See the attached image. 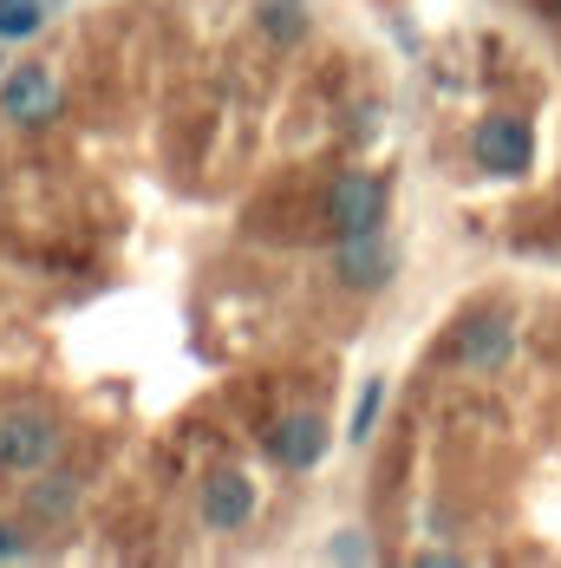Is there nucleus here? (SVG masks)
<instances>
[{"label": "nucleus", "mask_w": 561, "mask_h": 568, "mask_svg": "<svg viewBox=\"0 0 561 568\" xmlns=\"http://www.w3.org/2000/svg\"><path fill=\"white\" fill-rule=\"evenodd\" d=\"M386 210H392V190H386V176H373V171H339L327 183V203H320V216H327L334 235L386 229Z\"/></svg>", "instance_id": "f257e3e1"}, {"label": "nucleus", "mask_w": 561, "mask_h": 568, "mask_svg": "<svg viewBox=\"0 0 561 568\" xmlns=\"http://www.w3.org/2000/svg\"><path fill=\"white\" fill-rule=\"evenodd\" d=\"M470 158H477V171H490V176H529V164H536V131H529V118H516V112L477 118Z\"/></svg>", "instance_id": "f03ea898"}, {"label": "nucleus", "mask_w": 561, "mask_h": 568, "mask_svg": "<svg viewBox=\"0 0 561 568\" xmlns=\"http://www.w3.org/2000/svg\"><path fill=\"white\" fill-rule=\"evenodd\" d=\"M59 425L47 412H7L0 418V464L7 470H20V477H40V470H53L59 464Z\"/></svg>", "instance_id": "7ed1b4c3"}, {"label": "nucleus", "mask_w": 561, "mask_h": 568, "mask_svg": "<svg viewBox=\"0 0 561 568\" xmlns=\"http://www.w3.org/2000/svg\"><path fill=\"white\" fill-rule=\"evenodd\" d=\"M509 353H516V321H509V314H470V321H457V334H450V359H457L463 373H503Z\"/></svg>", "instance_id": "20e7f679"}, {"label": "nucleus", "mask_w": 561, "mask_h": 568, "mask_svg": "<svg viewBox=\"0 0 561 568\" xmlns=\"http://www.w3.org/2000/svg\"><path fill=\"white\" fill-rule=\"evenodd\" d=\"M334 275H339L346 287H359V294H373V287L392 282V275H398V248L386 242V229H366V235H339Z\"/></svg>", "instance_id": "39448f33"}, {"label": "nucleus", "mask_w": 561, "mask_h": 568, "mask_svg": "<svg viewBox=\"0 0 561 568\" xmlns=\"http://www.w3.org/2000/svg\"><path fill=\"white\" fill-rule=\"evenodd\" d=\"M262 445H268V457L280 470H314L327 457V418L320 412H287V418H275L262 432Z\"/></svg>", "instance_id": "423d86ee"}, {"label": "nucleus", "mask_w": 561, "mask_h": 568, "mask_svg": "<svg viewBox=\"0 0 561 568\" xmlns=\"http://www.w3.org/2000/svg\"><path fill=\"white\" fill-rule=\"evenodd\" d=\"M59 112V79L33 59V65H20L7 85H0V118L7 124H20V131H33V124H47Z\"/></svg>", "instance_id": "0eeeda50"}, {"label": "nucleus", "mask_w": 561, "mask_h": 568, "mask_svg": "<svg viewBox=\"0 0 561 568\" xmlns=\"http://www.w3.org/2000/svg\"><path fill=\"white\" fill-rule=\"evenodd\" d=\"M196 510L210 529H242L248 516H255V484L242 477V470H216V477H203V490H196Z\"/></svg>", "instance_id": "6e6552de"}, {"label": "nucleus", "mask_w": 561, "mask_h": 568, "mask_svg": "<svg viewBox=\"0 0 561 568\" xmlns=\"http://www.w3.org/2000/svg\"><path fill=\"white\" fill-rule=\"evenodd\" d=\"M72 510H79V477H65V470H53L47 484H33V490H27V516H33V523H47V529L72 523Z\"/></svg>", "instance_id": "1a4fd4ad"}, {"label": "nucleus", "mask_w": 561, "mask_h": 568, "mask_svg": "<svg viewBox=\"0 0 561 568\" xmlns=\"http://www.w3.org/2000/svg\"><path fill=\"white\" fill-rule=\"evenodd\" d=\"M255 27L275 47H300L307 40V0H255Z\"/></svg>", "instance_id": "9d476101"}, {"label": "nucleus", "mask_w": 561, "mask_h": 568, "mask_svg": "<svg viewBox=\"0 0 561 568\" xmlns=\"http://www.w3.org/2000/svg\"><path fill=\"white\" fill-rule=\"evenodd\" d=\"M47 27V0H0V40H33Z\"/></svg>", "instance_id": "9b49d317"}, {"label": "nucleus", "mask_w": 561, "mask_h": 568, "mask_svg": "<svg viewBox=\"0 0 561 568\" xmlns=\"http://www.w3.org/2000/svg\"><path fill=\"white\" fill-rule=\"evenodd\" d=\"M379 405H386V379H366V393H359V405H353V425H346V438H353V445H366V438H373Z\"/></svg>", "instance_id": "f8f14e48"}, {"label": "nucleus", "mask_w": 561, "mask_h": 568, "mask_svg": "<svg viewBox=\"0 0 561 568\" xmlns=\"http://www.w3.org/2000/svg\"><path fill=\"white\" fill-rule=\"evenodd\" d=\"M327 556H334V562H373V542H366L359 529H339L334 542H327Z\"/></svg>", "instance_id": "ddd939ff"}, {"label": "nucleus", "mask_w": 561, "mask_h": 568, "mask_svg": "<svg viewBox=\"0 0 561 568\" xmlns=\"http://www.w3.org/2000/svg\"><path fill=\"white\" fill-rule=\"evenodd\" d=\"M20 549H27V542H20V536H13V529H7V523H0V562H13V556H20Z\"/></svg>", "instance_id": "4468645a"}, {"label": "nucleus", "mask_w": 561, "mask_h": 568, "mask_svg": "<svg viewBox=\"0 0 561 568\" xmlns=\"http://www.w3.org/2000/svg\"><path fill=\"white\" fill-rule=\"evenodd\" d=\"M549 7H555V13H561V0H549Z\"/></svg>", "instance_id": "2eb2a0df"}, {"label": "nucleus", "mask_w": 561, "mask_h": 568, "mask_svg": "<svg viewBox=\"0 0 561 568\" xmlns=\"http://www.w3.org/2000/svg\"><path fill=\"white\" fill-rule=\"evenodd\" d=\"M0 65H7V59H0Z\"/></svg>", "instance_id": "dca6fc26"}]
</instances>
